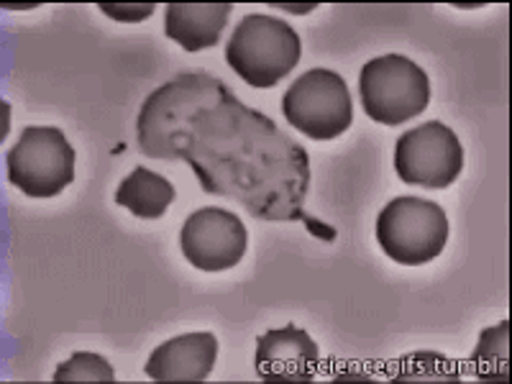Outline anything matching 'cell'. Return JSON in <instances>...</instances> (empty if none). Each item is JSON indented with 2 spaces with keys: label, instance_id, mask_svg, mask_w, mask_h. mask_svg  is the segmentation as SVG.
<instances>
[{
  "label": "cell",
  "instance_id": "6da1fadb",
  "mask_svg": "<svg viewBox=\"0 0 512 384\" xmlns=\"http://www.w3.org/2000/svg\"><path fill=\"white\" fill-rule=\"evenodd\" d=\"M136 141L146 157L187 162L208 195L233 198L254 218L303 221L313 236H336L305 213L308 152L208 72H180L154 90L136 118Z\"/></svg>",
  "mask_w": 512,
  "mask_h": 384
},
{
  "label": "cell",
  "instance_id": "7a4b0ae2",
  "mask_svg": "<svg viewBox=\"0 0 512 384\" xmlns=\"http://www.w3.org/2000/svg\"><path fill=\"white\" fill-rule=\"evenodd\" d=\"M303 57V41L290 24L264 13H251L239 21L226 44V62L251 85L267 90L285 80Z\"/></svg>",
  "mask_w": 512,
  "mask_h": 384
},
{
  "label": "cell",
  "instance_id": "3957f363",
  "mask_svg": "<svg viewBox=\"0 0 512 384\" xmlns=\"http://www.w3.org/2000/svg\"><path fill=\"white\" fill-rule=\"evenodd\" d=\"M361 108L382 126H400L420 116L431 100L425 70L402 54H384L364 64L359 75Z\"/></svg>",
  "mask_w": 512,
  "mask_h": 384
},
{
  "label": "cell",
  "instance_id": "277c9868",
  "mask_svg": "<svg viewBox=\"0 0 512 384\" xmlns=\"http://www.w3.org/2000/svg\"><path fill=\"white\" fill-rule=\"evenodd\" d=\"M377 241L392 262L420 267L433 262L448 241L446 210L413 195L395 198L377 218Z\"/></svg>",
  "mask_w": 512,
  "mask_h": 384
},
{
  "label": "cell",
  "instance_id": "5b68a950",
  "mask_svg": "<svg viewBox=\"0 0 512 384\" xmlns=\"http://www.w3.org/2000/svg\"><path fill=\"white\" fill-rule=\"evenodd\" d=\"M287 123L315 141H331L349 131L354 100L338 72L315 67L297 77L282 98Z\"/></svg>",
  "mask_w": 512,
  "mask_h": 384
},
{
  "label": "cell",
  "instance_id": "8992f818",
  "mask_svg": "<svg viewBox=\"0 0 512 384\" xmlns=\"http://www.w3.org/2000/svg\"><path fill=\"white\" fill-rule=\"evenodd\" d=\"M8 180L29 198H54L75 180V149L54 126H29L6 159Z\"/></svg>",
  "mask_w": 512,
  "mask_h": 384
},
{
  "label": "cell",
  "instance_id": "52a82bcc",
  "mask_svg": "<svg viewBox=\"0 0 512 384\" xmlns=\"http://www.w3.org/2000/svg\"><path fill=\"white\" fill-rule=\"evenodd\" d=\"M395 169L402 182L425 190H446L464 169L459 136L441 121L410 128L395 144Z\"/></svg>",
  "mask_w": 512,
  "mask_h": 384
},
{
  "label": "cell",
  "instance_id": "ba28073f",
  "mask_svg": "<svg viewBox=\"0 0 512 384\" xmlns=\"http://www.w3.org/2000/svg\"><path fill=\"white\" fill-rule=\"evenodd\" d=\"M246 226L231 210L200 208L180 231V249L200 272H226L244 259Z\"/></svg>",
  "mask_w": 512,
  "mask_h": 384
},
{
  "label": "cell",
  "instance_id": "9c48e42d",
  "mask_svg": "<svg viewBox=\"0 0 512 384\" xmlns=\"http://www.w3.org/2000/svg\"><path fill=\"white\" fill-rule=\"evenodd\" d=\"M320 351L308 331L287 323L272 328L256 341V377L269 384H308L318 372Z\"/></svg>",
  "mask_w": 512,
  "mask_h": 384
},
{
  "label": "cell",
  "instance_id": "30bf717a",
  "mask_svg": "<svg viewBox=\"0 0 512 384\" xmlns=\"http://www.w3.org/2000/svg\"><path fill=\"white\" fill-rule=\"evenodd\" d=\"M216 359L218 338L213 333H185L154 349L144 374L159 384H198L210 377Z\"/></svg>",
  "mask_w": 512,
  "mask_h": 384
},
{
  "label": "cell",
  "instance_id": "8fae6325",
  "mask_svg": "<svg viewBox=\"0 0 512 384\" xmlns=\"http://www.w3.org/2000/svg\"><path fill=\"white\" fill-rule=\"evenodd\" d=\"M231 8V3H169L164 13V34L185 52L216 47Z\"/></svg>",
  "mask_w": 512,
  "mask_h": 384
},
{
  "label": "cell",
  "instance_id": "7c38bea8",
  "mask_svg": "<svg viewBox=\"0 0 512 384\" xmlns=\"http://www.w3.org/2000/svg\"><path fill=\"white\" fill-rule=\"evenodd\" d=\"M175 200V187L169 185L157 172H149L146 167H136L126 180L118 185L116 203L121 208L131 210L136 218H162L167 208Z\"/></svg>",
  "mask_w": 512,
  "mask_h": 384
},
{
  "label": "cell",
  "instance_id": "4fadbf2b",
  "mask_svg": "<svg viewBox=\"0 0 512 384\" xmlns=\"http://www.w3.org/2000/svg\"><path fill=\"white\" fill-rule=\"evenodd\" d=\"M469 372L479 382L505 384L510 379V320L479 333L477 349L469 356Z\"/></svg>",
  "mask_w": 512,
  "mask_h": 384
},
{
  "label": "cell",
  "instance_id": "5bb4252c",
  "mask_svg": "<svg viewBox=\"0 0 512 384\" xmlns=\"http://www.w3.org/2000/svg\"><path fill=\"white\" fill-rule=\"evenodd\" d=\"M395 384H459L461 374L448 356L436 351H415L402 356L397 372L392 377Z\"/></svg>",
  "mask_w": 512,
  "mask_h": 384
},
{
  "label": "cell",
  "instance_id": "9a60e30c",
  "mask_svg": "<svg viewBox=\"0 0 512 384\" xmlns=\"http://www.w3.org/2000/svg\"><path fill=\"white\" fill-rule=\"evenodd\" d=\"M52 379L57 384H113L116 372L100 354L77 351V354H72V359L59 364Z\"/></svg>",
  "mask_w": 512,
  "mask_h": 384
},
{
  "label": "cell",
  "instance_id": "2e32d148",
  "mask_svg": "<svg viewBox=\"0 0 512 384\" xmlns=\"http://www.w3.org/2000/svg\"><path fill=\"white\" fill-rule=\"evenodd\" d=\"M100 11L105 16L116 18V21H126V24H134V21H144L154 13V3H141V6H111V3H100Z\"/></svg>",
  "mask_w": 512,
  "mask_h": 384
}]
</instances>
